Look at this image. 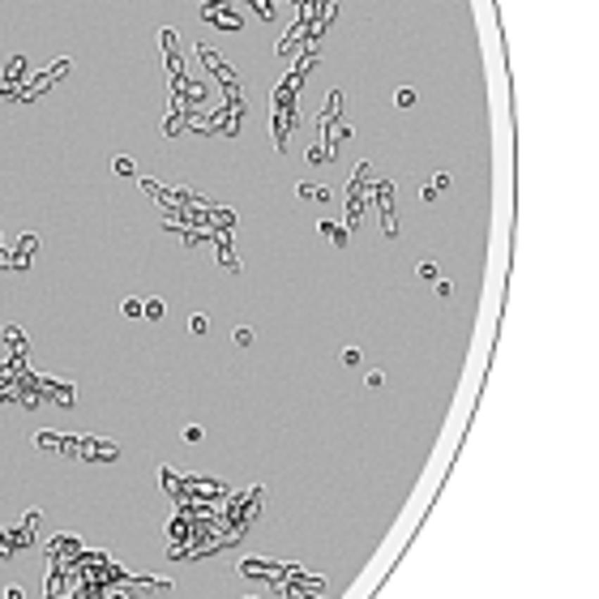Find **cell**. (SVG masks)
<instances>
[{
	"label": "cell",
	"mask_w": 599,
	"mask_h": 599,
	"mask_svg": "<svg viewBox=\"0 0 599 599\" xmlns=\"http://www.w3.org/2000/svg\"><path fill=\"white\" fill-rule=\"evenodd\" d=\"M82 454H86V458H99V462H116V458H120V450H116L112 441H86Z\"/></svg>",
	"instance_id": "6da1fadb"
},
{
	"label": "cell",
	"mask_w": 599,
	"mask_h": 599,
	"mask_svg": "<svg viewBox=\"0 0 599 599\" xmlns=\"http://www.w3.org/2000/svg\"><path fill=\"white\" fill-rule=\"evenodd\" d=\"M339 112H343V94H339V90H330V99H325V107H321V133L330 129V120H334Z\"/></svg>",
	"instance_id": "7a4b0ae2"
},
{
	"label": "cell",
	"mask_w": 599,
	"mask_h": 599,
	"mask_svg": "<svg viewBox=\"0 0 599 599\" xmlns=\"http://www.w3.org/2000/svg\"><path fill=\"white\" fill-rule=\"evenodd\" d=\"M321 236H325V240H330L334 248H343V244L351 240V232H347V227H334V223H321Z\"/></svg>",
	"instance_id": "3957f363"
},
{
	"label": "cell",
	"mask_w": 599,
	"mask_h": 599,
	"mask_svg": "<svg viewBox=\"0 0 599 599\" xmlns=\"http://www.w3.org/2000/svg\"><path fill=\"white\" fill-rule=\"evenodd\" d=\"M34 446H39V450H65V446H69V437H61V432H39Z\"/></svg>",
	"instance_id": "277c9868"
},
{
	"label": "cell",
	"mask_w": 599,
	"mask_h": 599,
	"mask_svg": "<svg viewBox=\"0 0 599 599\" xmlns=\"http://www.w3.org/2000/svg\"><path fill=\"white\" fill-rule=\"evenodd\" d=\"M206 18H210L214 26H223V30H240V26H244L240 13H214V9H206Z\"/></svg>",
	"instance_id": "5b68a950"
},
{
	"label": "cell",
	"mask_w": 599,
	"mask_h": 599,
	"mask_svg": "<svg viewBox=\"0 0 599 599\" xmlns=\"http://www.w3.org/2000/svg\"><path fill=\"white\" fill-rule=\"evenodd\" d=\"M163 313H168V304H163V300H141V317H146V321H163Z\"/></svg>",
	"instance_id": "8992f818"
},
{
	"label": "cell",
	"mask_w": 599,
	"mask_h": 599,
	"mask_svg": "<svg viewBox=\"0 0 599 599\" xmlns=\"http://www.w3.org/2000/svg\"><path fill=\"white\" fill-rule=\"evenodd\" d=\"M34 248H39V236H30V232H26V236L18 240V261H13V265H22V261H26Z\"/></svg>",
	"instance_id": "52a82bcc"
},
{
	"label": "cell",
	"mask_w": 599,
	"mask_h": 599,
	"mask_svg": "<svg viewBox=\"0 0 599 599\" xmlns=\"http://www.w3.org/2000/svg\"><path fill=\"white\" fill-rule=\"evenodd\" d=\"M112 172H116V176H137V163H133L129 154H120V158L112 163Z\"/></svg>",
	"instance_id": "ba28073f"
},
{
	"label": "cell",
	"mask_w": 599,
	"mask_h": 599,
	"mask_svg": "<svg viewBox=\"0 0 599 599\" xmlns=\"http://www.w3.org/2000/svg\"><path fill=\"white\" fill-rule=\"evenodd\" d=\"M415 99H420V94H415L411 86H398V90H394V103H398V107H415Z\"/></svg>",
	"instance_id": "9c48e42d"
},
{
	"label": "cell",
	"mask_w": 599,
	"mask_h": 599,
	"mask_svg": "<svg viewBox=\"0 0 599 599\" xmlns=\"http://www.w3.org/2000/svg\"><path fill=\"white\" fill-rule=\"evenodd\" d=\"M364 386H368V390H381V386H386V372H381V368H368V372H364Z\"/></svg>",
	"instance_id": "30bf717a"
},
{
	"label": "cell",
	"mask_w": 599,
	"mask_h": 599,
	"mask_svg": "<svg viewBox=\"0 0 599 599\" xmlns=\"http://www.w3.org/2000/svg\"><path fill=\"white\" fill-rule=\"evenodd\" d=\"M415 275L432 283V279H437V275H441V270H437V261H420V265H415Z\"/></svg>",
	"instance_id": "8fae6325"
},
{
	"label": "cell",
	"mask_w": 599,
	"mask_h": 599,
	"mask_svg": "<svg viewBox=\"0 0 599 599\" xmlns=\"http://www.w3.org/2000/svg\"><path fill=\"white\" fill-rule=\"evenodd\" d=\"M5 343L9 347H26V334L18 330V325H5Z\"/></svg>",
	"instance_id": "7c38bea8"
},
{
	"label": "cell",
	"mask_w": 599,
	"mask_h": 599,
	"mask_svg": "<svg viewBox=\"0 0 599 599\" xmlns=\"http://www.w3.org/2000/svg\"><path fill=\"white\" fill-rule=\"evenodd\" d=\"M22 73H26V61H22V56H13V61H9V86H13ZM9 86H5V90H9Z\"/></svg>",
	"instance_id": "4fadbf2b"
},
{
	"label": "cell",
	"mask_w": 599,
	"mask_h": 599,
	"mask_svg": "<svg viewBox=\"0 0 599 599\" xmlns=\"http://www.w3.org/2000/svg\"><path fill=\"white\" fill-rule=\"evenodd\" d=\"M206 330H210V321H206L201 313H193V317H189V334H206Z\"/></svg>",
	"instance_id": "5bb4252c"
},
{
	"label": "cell",
	"mask_w": 599,
	"mask_h": 599,
	"mask_svg": "<svg viewBox=\"0 0 599 599\" xmlns=\"http://www.w3.org/2000/svg\"><path fill=\"white\" fill-rule=\"evenodd\" d=\"M432 287H437V296H441V300H450V296H454V283H450V279H441V275L432 279Z\"/></svg>",
	"instance_id": "9a60e30c"
},
{
	"label": "cell",
	"mask_w": 599,
	"mask_h": 599,
	"mask_svg": "<svg viewBox=\"0 0 599 599\" xmlns=\"http://www.w3.org/2000/svg\"><path fill=\"white\" fill-rule=\"evenodd\" d=\"M232 343H236V347H253V330H248V325H240V330L232 334Z\"/></svg>",
	"instance_id": "2e32d148"
},
{
	"label": "cell",
	"mask_w": 599,
	"mask_h": 599,
	"mask_svg": "<svg viewBox=\"0 0 599 599\" xmlns=\"http://www.w3.org/2000/svg\"><path fill=\"white\" fill-rule=\"evenodd\" d=\"M180 437H184V441H189V446H197V441H201V437H206V432H201V424H189V428H184V432H180Z\"/></svg>",
	"instance_id": "e0dca14e"
},
{
	"label": "cell",
	"mask_w": 599,
	"mask_h": 599,
	"mask_svg": "<svg viewBox=\"0 0 599 599\" xmlns=\"http://www.w3.org/2000/svg\"><path fill=\"white\" fill-rule=\"evenodd\" d=\"M219 261H223V265H227V270H232V275H236V270H240V261H236V253H232V248H227V244H223V253H219Z\"/></svg>",
	"instance_id": "ac0fdd59"
},
{
	"label": "cell",
	"mask_w": 599,
	"mask_h": 599,
	"mask_svg": "<svg viewBox=\"0 0 599 599\" xmlns=\"http://www.w3.org/2000/svg\"><path fill=\"white\" fill-rule=\"evenodd\" d=\"M120 313H125V317H141V300H125Z\"/></svg>",
	"instance_id": "d6986e66"
},
{
	"label": "cell",
	"mask_w": 599,
	"mask_h": 599,
	"mask_svg": "<svg viewBox=\"0 0 599 599\" xmlns=\"http://www.w3.org/2000/svg\"><path fill=\"white\" fill-rule=\"evenodd\" d=\"M325 158H330V154H325V146H313V150H308V163H313V168H317V163H325Z\"/></svg>",
	"instance_id": "ffe728a7"
},
{
	"label": "cell",
	"mask_w": 599,
	"mask_h": 599,
	"mask_svg": "<svg viewBox=\"0 0 599 599\" xmlns=\"http://www.w3.org/2000/svg\"><path fill=\"white\" fill-rule=\"evenodd\" d=\"M343 364L355 368V364H360V347H347V351H343Z\"/></svg>",
	"instance_id": "44dd1931"
},
{
	"label": "cell",
	"mask_w": 599,
	"mask_h": 599,
	"mask_svg": "<svg viewBox=\"0 0 599 599\" xmlns=\"http://www.w3.org/2000/svg\"><path fill=\"white\" fill-rule=\"evenodd\" d=\"M5 599H26V595H22V586H5Z\"/></svg>",
	"instance_id": "7402d4cb"
}]
</instances>
